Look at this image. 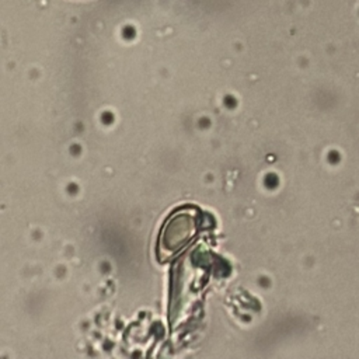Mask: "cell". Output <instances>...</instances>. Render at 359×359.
I'll return each mask as SVG.
<instances>
[{
	"mask_svg": "<svg viewBox=\"0 0 359 359\" xmlns=\"http://www.w3.org/2000/svg\"><path fill=\"white\" fill-rule=\"evenodd\" d=\"M196 233V222L194 215L188 212L175 213L164 226L160 236V254L163 257L172 255L184 248Z\"/></svg>",
	"mask_w": 359,
	"mask_h": 359,
	"instance_id": "6da1fadb",
	"label": "cell"
}]
</instances>
